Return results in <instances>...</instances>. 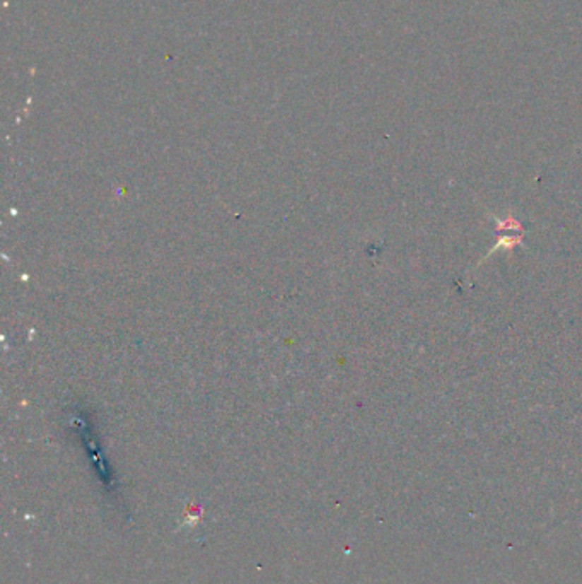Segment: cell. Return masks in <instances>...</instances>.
<instances>
[{
  "label": "cell",
  "mask_w": 582,
  "mask_h": 584,
  "mask_svg": "<svg viewBox=\"0 0 582 584\" xmlns=\"http://www.w3.org/2000/svg\"><path fill=\"white\" fill-rule=\"evenodd\" d=\"M495 226H497V243L490 248L489 255L485 258H489L492 253H495L497 250H514L516 246L523 245V236H524V228L521 226V222L516 221L512 216H507L506 219H497L494 217Z\"/></svg>",
  "instance_id": "obj_1"
}]
</instances>
